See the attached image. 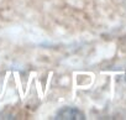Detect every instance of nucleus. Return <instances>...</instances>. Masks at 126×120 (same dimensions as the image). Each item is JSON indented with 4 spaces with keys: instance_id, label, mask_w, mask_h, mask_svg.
<instances>
[{
    "instance_id": "1",
    "label": "nucleus",
    "mask_w": 126,
    "mask_h": 120,
    "mask_svg": "<svg viewBox=\"0 0 126 120\" xmlns=\"http://www.w3.org/2000/svg\"><path fill=\"white\" fill-rule=\"evenodd\" d=\"M58 119H84V114L73 106H66L57 113Z\"/></svg>"
}]
</instances>
